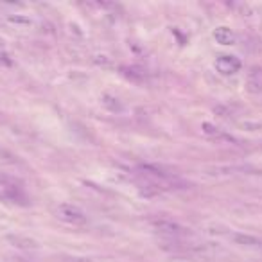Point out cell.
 I'll use <instances>...</instances> for the list:
<instances>
[{
    "label": "cell",
    "mask_w": 262,
    "mask_h": 262,
    "mask_svg": "<svg viewBox=\"0 0 262 262\" xmlns=\"http://www.w3.org/2000/svg\"><path fill=\"white\" fill-rule=\"evenodd\" d=\"M56 217L66 225H72V227H84L88 225V215L84 214L83 210L76 207V205H68V203H63L56 209Z\"/></svg>",
    "instance_id": "obj_1"
},
{
    "label": "cell",
    "mask_w": 262,
    "mask_h": 262,
    "mask_svg": "<svg viewBox=\"0 0 262 262\" xmlns=\"http://www.w3.org/2000/svg\"><path fill=\"white\" fill-rule=\"evenodd\" d=\"M149 225L155 232L167 235V237H181V235L187 233V228L181 227L174 219H169V217H153L149 221Z\"/></svg>",
    "instance_id": "obj_2"
},
{
    "label": "cell",
    "mask_w": 262,
    "mask_h": 262,
    "mask_svg": "<svg viewBox=\"0 0 262 262\" xmlns=\"http://www.w3.org/2000/svg\"><path fill=\"white\" fill-rule=\"evenodd\" d=\"M214 66L221 76H233V74H237V72L241 70L243 63H241V60H239L237 56L223 54V56H219V58L215 60Z\"/></svg>",
    "instance_id": "obj_3"
},
{
    "label": "cell",
    "mask_w": 262,
    "mask_h": 262,
    "mask_svg": "<svg viewBox=\"0 0 262 262\" xmlns=\"http://www.w3.org/2000/svg\"><path fill=\"white\" fill-rule=\"evenodd\" d=\"M7 243L11 246H15L16 250H24V251H36L42 248V245L36 241V239L29 237V235H22V233H9L7 235Z\"/></svg>",
    "instance_id": "obj_4"
},
{
    "label": "cell",
    "mask_w": 262,
    "mask_h": 262,
    "mask_svg": "<svg viewBox=\"0 0 262 262\" xmlns=\"http://www.w3.org/2000/svg\"><path fill=\"white\" fill-rule=\"evenodd\" d=\"M214 38L215 42L221 43V45H233L235 43V33H233L230 27H227V25H221V27H217V29H214Z\"/></svg>",
    "instance_id": "obj_5"
},
{
    "label": "cell",
    "mask_w": 262,
    "mask_h": 262,
    "mask_svg": "<svg viewBox=\"0 0 262 262\" xmlns=\"http://www.w3.org/2000/svg\"><path fill=\"white\" fill-rule=\"evenodd\" d=\"M230 239H232L235 245L239 246H248V248H261L262 246V241L261 239L253 237V235H248V233H241V232H235V233H230Z\"/></svg>",
    "instance_id": "obj_6"
},
{
    "label": "cell",
    "mask_w": 262,
    "mask_h": 262,
    "mask_svg": "<svg viewBox=\"0 0 262 262\" xmlns=\"http://www.w3.org/2000/svg\"><path fill=\"white\" fill-rule=\"evenodd\" d=\"M101 102H102V106L106 108L108 112H112V114H122V112H124V104H122V101H120L119 97L104 94V96L101 97Z\"/></svg>",
    "instance_id": "obj_7"
},
{
    "label": "cell",
    "mask_w": 262,
    "mask_h": 262,
    "mask_svg": "<svg viewBox=\"0 0 262 262\" xmlns=\"http://www.w3.org/2000/svg\"><path fill=\"white\" fill-rule=\"evenodd\" d=\"M245 171V167H237V165H214L205 169V173L209 176H227V174H235Z\"/></svg>",
    "instance_id": "obj_8"
},
{
    "label": "cell",
    "mask_w": 262,
    "mask_h": 262,
    "mask_svg": "<svg viewBox=\"0 0 262 262\" xmlns=\"http://www.w3.org/2000/svg\"><path fill=\"white\" fill-rule=\"evenodd\" d=\"M201 130H203V133L205 135H209V137H212V138H219V137H223V138H228V137H225L223 133H221L215 126H212V124H209V122H203L201 124Z\"/></svg>",
    "instance_id": "obj_9"
},
{
    "label": "cell",
    "mask_w": 262,
    "mask_h": 262,
    "mask_svg": "<svg viewBox=\"0 0 262 262\" xmlns=\"http://www.w3.org/2000/svg\"><path fill=\"white\" fill-rule=\"evenodd\" d=\"M0 219H4V212H0Z\"/></svg>",
    "instance_id": "obj_10"
},
{
    "label": "cell",
    "mask_w": 262,
    "mask_h": 262,
    "mask_svg": "<svg viewBox=\"0 0 262 262\" xmlns=\"http://www.w3.org/2000/svg\"><path fill=\"white\" fill-rule=\"evenodd\" d=\"M261 248H262V246H261Z\"/></svg>",
    "instance_id": "obj_11"
}]
</instances>
